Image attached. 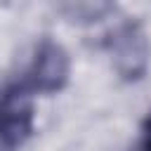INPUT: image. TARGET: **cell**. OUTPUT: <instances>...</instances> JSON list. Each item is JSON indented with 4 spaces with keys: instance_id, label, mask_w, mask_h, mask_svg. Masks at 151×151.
Segmentation results:
<instances>
[{
    "instance_id": "cell-3",
    "label": "cell",
    "mask_w": 151,
    "mask_h": 151,
    "mask_svg": "<svg viewBox=\"0 0 151 151\" xmlns=\"http://www.w3.org/2000/svg\"><path fill=\"white\" fill-rule=\"evenodd\" d=\"M106 50L113 57L116 71L125 80H137L149 66V40L137 21H125L106 40Z\"/></svg>"
},
{
    "instance_id": "cell-4",
    "label": "cell",
    "mask_w": 151,
    "mask_h": 151,
    "mask_svg": "<svg viewBox=\"0 0 151 151\" xmlns=\"http://www.w3.org/2000/svg\"><path fill=\"white\" fill-rule=\"evenodd\" d=\"M137 151H151V113L146 116V120L142 125V139H139V149Z\"/></svg>"
},
{
    "instance_id": "cell-2",
    "label": "cell",
    "mask_w": 151,
    "mask_h": 151,
    "mask_svg": "<svg viewBox=\"0 0 151 151\" xmlns=\"http://www.w3.org/2000/svg\"><path fill=\"white\" fill-rule=\"evenodd\" d=\"M71 73V59L66 50L52 40H42L35 47V54L26 68V73L19 78V83L28 92L40 94H54L68 83Z\"/></svg>"
},
{
    "instance_id": "cell-1",
    "label": "cell",
    "mask_w": 151,
    "mask_h": 151,
    "mask_svg": "<svg viewBox=\"0 0 151 151\" xmlns=\"http://www.w3.org/2000/svg\"><path fill=\"white\" fill-rule=\"evenodd\" d=\"M33 134V92L19 80L0 92V151H19Z\"/></svg>"
}]
</instances>
